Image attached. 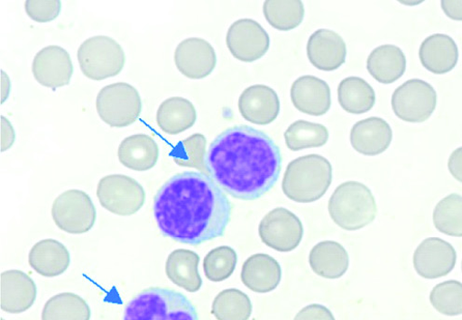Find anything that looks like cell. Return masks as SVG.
<instances>
[{
  "label": "cell",
  "mask_w": 462,
  "mask_h": 320,
  "mask_svg": "<svg viewBox=\"0 0 462 320\" xmlns=\"http://www.w3.org/2000/svg\"><path fill=\"white\" fill-rule=\"evenodd\" d=\"M233 206L207 174L184 171L171 178L157 192L153 214L162 235L198 246L223 237Z\"/></svg>",
  "instance_id": "6da1fadb"
},
{
  "label": "cell",
  "mask_w": 462,
  "mask_h": 320,
  "mask_svg": "<svg viewBox=\"0 0 462 320\" xmlns=\"http://www.w3.org/2000/svg\"><path fill=\"white\" fill-rule=\"evenodd\" d=\"M282 161L275 142L246 125L218 134L206 159L209 178L225 193L241 200L258 199L270 192L280 178Z\"/></svg>",
  "instance_id": "7a4b0ae2"
},
{
  "label": "cell",
  "mask_w": 462,
  "mask_h": 320,
  "mask_svg": "<svg viewBox=\"0 0 462 320\" xmlns=\"http://www.w3.org/2000/svg\"><path fill=\"white\" fill-rule=\"evenodd\" d=\"M333 180L330 161L321 155L300 157L286 167L282 182L283 194L297 203H312L322 198Z\"/></svg>",
  "instance_id": "3957f363"
},
{
  "label": "cell",
  "mask_w": 462,
  "mask_h": 320,
  "mask_svg": "<svg viewBox=\"0 0 462 320\" xmlns=\"http://www.w3.org/2000/svg\"><path fill=\"white\" fill-rule=\"evenodd\" d=\"M124 320H199L194 305L178 290L152 287L126 306Z\"/></svg>",
  "instance_id": "277c9868"
},
{
  "label": "cell",
  "mask_w": 462,
  "mask_h": 320,
  "mask_svg": "<svg viewBox=\"0 0 462 320\" xmlns=\"http://www.w3.org/2000/svg\"><path fill=\"white\" fill-rule=\"evenodd\" d=\"M333 222L346 231L360 230L373 223L378 215L377 202L364 184L348 181L339 185L328 201Z\"/></svg>",
  "instance_id": "5b68a950"
},
{
  "label": "cell",
  "mask_w": 462,
  "mask_h": 320,
  "mask_svg": "<svg viewBox=\"0 0 462 320\" xmlns=\"http://www.w3.org/2000/svg\"><path fill=\"white\" fill-rule=\"evenodd\" d=\"M79 69L86 78L104 80L118 76L125 69L126 55L121 44L107 36H95L78 50Z\"/></svg>",
  "instance_id": "8992f818"
},
{
  "label": "cell",
  "mask_w": 462,
  "mask_h": 320,
  "mask_svg": "<svg viewBox=\"0 0 462 320\" xmlns=\"http://www.w3.org/2000/svg\"><path fill=\"white\" fill-rule=\"evenodd\" d=\"M100 119L111 128H125L134 124L142 112L140 94L131 84L117 82L101 89L97 97Z\"/></svg>",
  "instance_id": "52a82bcc"
},
{
  "label": "cell",
  "mask_w": 462,
  "mask_h": 320,
  "mask_svg": "<svg viewBox=\"0 0 462 320\" xmlns=\"http://www.w3.org/2000/svg\"><path fill=\"white\" fill-rule=\"evenodd\" d=\"M97 216L92 198L82 190H67L52 203L51 217L54 224L71 235L90 232L97 222Z\"/></svg>",
  "instance_id": "ba28073f"
},
{
  "label": "cell",
  "mask_w": 462,
  "mask_h": 320,
  "mask_svg": "<svg viewBox=\"0 0 462 320\" xmlns=\"http://www.w3.org/2000/svg\"><path fill=\"white\" fill-rule=\"evenodd\" d=\"M97 195L101 206L119 216L137 214L146 202V191L134 178L125 174H110L97 186Z\"/></svg>",
  "instance_id": "9c48e42d"
},
{
  "label": "cell",
  "mask_w": 462,
  "mask_h": 320,
  "mask_svg": "<svg viewBox=\"0 0 462 320\" xmlns=\"http://www.w3.org/2000/svg\"><path fill=\"white\" fill-rule=\"evenodd\" d=\"M438 104V94L429 82L411 78L403 82L392 96V107L399 119L422 123L430 118Z\"/></svg>",
  "instance_id": "30bf717a"
},
{
  "label": "cell",
  "mask_w": 462,
  "mask_h": 320,
  "mask_svg": "<svg viewBox=\"0 0 462 320\" xmlns=\"http://www.w3.org/2000/svg\"><path fill=\"white\" fill-rule=\"evenodd\" d=\"M304 228L300 219L291 211L279 207L268 213L258 225L260 240L271 249L291 252L302 242Z\"/></svg>",
  "instance_id": "8fae6325"
},
{
  "label": "cell",
  "mask_w": 462,
  "mask_h": 320,
  "mask_svg": "<svg viewBox=\"0 0 462 320\" xmlns=\"http://www.w3.org/2000/svg\"><path fill=\"white\" fill-rule=\"evenodd\" d=\"M226 44L231 54L244 63H253L268 52L271 39L262 24L249 18L236 21L228 28Z\"/></svg>",
  "instance_id": "7c38bea8"
},
{
  "label": "cell",
  "mask_w": 462,
  "mask_h": 320,
  "mask_svg": "<svg viewBox=\"0 0 462 320\" xmlns=\"http://www.w3.org/2000/svg\"><path fill=\"white\" fill-rule=\"evenodd\" d=\"M74 72L71 56L60 46L50 45L34 57L32 73L46 88L57 89L70 83Z\"/></svg>",
  "instance_id": "4fadbf2b"
},
{
  "label": "cell",
  "mask_w": 462,
  "mask_h": 320,
  "mask_svg": "<svg viewBox=\"0 0 462 320\" xmlns=\"http://www.w3.org/2000/svg\"><path fill=\"white\" fill-rule=\"evenodd\" d=\"M173 58L178 70L190 79L209 77L217 63L214 47L208 41L199 38H189L181 41Z\"/></svg>",
  "instance_id": "5bb4252c"
},
{
  "label": "cell",
  "mask_w": 462,
  "mask_h": 320,
  "mask_svg": "<svg viewBox=\"0 0 462 320\" xmlns=\"http://www.w3.org/2000/svg\"><path fill=\"white\" fill-rule=\"evenodd\" d=\"M457 253L454 247L439 238L424 240L413 256L417 273L427 279L448 276L455 268Z\"/></svg>",
  "instance_id": "9a60e30c"
},
{
  "label": "cell",
  "mask_w": 462,
  "mask_h": 320,
  "mask_svg": "<svg viewBox=\"0 0 462 320\" xmlns=\"http://www.w3.org/2000/svg\"><path fill=\"white\" fill-rule=\"evenodd\" d=\"M238 108L248 123L266 126L277 120L281 103L277 93L271 87L256 84L248 87L242 93Z\"/></svg>",
  "instance_id": "2e32d148"
},
{
  "label": "cell",
  "mask_w": 462,
  "mask_h": 320,
  "mask_svg": "<svg viewBox=\"0 0 462 320\" xmlns=\"http://www.w3.org/2000/svg\"><path fill=\"white\" fill-rule=\"evenodd\" d=\"M310 64L318 70L331 72L344 65L346 46L340 35L330 29H318L307 43Z\"/></svg>",
  "instance_id": "e0dca14e"
},
{
  "label": "cell",
  "mask_w": 462,
  "mask_h": 320,
  "mask_svg": "<svg viewBox=\"0 0 462 320\" xmlns=\"http://www.w3.org/2000/svg\"><path fill=\"white\" fill-rule=\"evenodd\" d=\"M0 306L10 314H21L32 308L37 298V285L21 270H7L0 277Z\"/></svg>",
  "instance_id": "ac0fdd59"
},
{
  "label": "cell",
  "mask_w": 462,
  "mask_h": 320,
  "mask_svg": "<svg viewBox=\"0 0 462 320\" xmlns=\"http://www.w3.org/2000/svg\"><path fill=\"white\" fill-rule=\"evenodd\" d=\"M293 105L301 113L321 116L331 107V90L325 80L314 76H302L291 87Z\"/></svg>",
  "instance_id": "d6986e66"
},
{
  "label": "cell",
  "mask_w": 462,
  "mask_h": 320,
  "mask_svg": "<svg viewBox=\"0 0 462 320\" xmlns=\"http://www.w3.org/2000/svg\"><path fill=\"white\" fill-rule=\"evenodd\" d=\"M393 140L390 124L379 116L356 123L351 130L350 141L354 150L365 156H378L385 152Z\"/></svg>",
  "instance_id": "ffe728a7"
},
{
  "label": "cell",
  "mask_w": 462,
  "mask_h": 320,
  "mask_svg": "<svg viewBox=\"0 0 462 320\" xmlns=\"http://www.w3.org/2000/svg\"><path fill=\"white\" fill-rule=\"evenodd\" d=\"M241 279L245 287L256 294H269L282 280L279 261L266 253H255L245 261Z\"/></svg>",
  "instance_id": "44dd1931"
},
{
  "label": "cell",
  "mask_w": 462,
  "mask_h": 320,
  "mask_svg": "<svg viewBox=\"0 0 462 320\" xmlns=\"http://www.w3.org/2000/svg\"><path fill=\"white\" fill-rule=\"evenodd\" d=\"M28 263L42 277H60L70 266V253L60 242L47 239L37 242L29 251Z\"/></svg>",
  "instance_id": "7402d4cb"
},
{
  "label": "cell",
  "mask_w": 462,
  "mask_h": 320,
  "mask_svg": "<svg viewBox=\"0 0 462 320\" xmlns=\"http://www.w3.org/2000/svg\"><path fill=\"white\" fill-rule=\"evenodd\" d=\"M420 59L423 67L435 74L451 71L458 60V48L452 37L447 34H432L420 44Z\"/></svg>",
  "instance_id": "603a6c76"
},
{
  "label": "cell",
  "mask_w": 462,
  "mask_h": 320,
  "mask_svg": "<svg viewBox=\"0 0 462 320\" xmlns=\"http://www.w3.org/2000/svg\"><path fill=\"white\" fill-rule=\"evenodd\" d=\"M311 270L328 279L342 278L350 267V257L338 242L326 241L317 243L309 255Z\"/></svg>",
  "instance_id": "cb8c5ba5"
},
{
  "label": "cell",
  "mask_w": 462,
  "mask_h": 320,
  "mask_svg": "<svg viewBox=\"0 0 462 320\" xmlns=\"http://www.w3.org/2000/svg\"><path fill=\"white\" fill-rule=\"evenodd\" d=\"M160 149L156 141L147 134L137 133L126 137L118 150L120 162L135 171L153 169L159 160Z\"/></svg>",
  "instance_id": "d4e9b609"
},
{
  "label": "cell",
  "mask_w": 462,
  "mask_h": 320,
  "mask_svg": "<svg viewBox=\"0 0 462 320\" xmlns=\"http://www.w3.org/2000/svg\"><path fill=\"white\" fill-rule=\"evenodd\" d=\"M366 69L375 80L383 84L393 83L406 72L407 58L398 46L383 44L370 52Z\"/></svg>",
  "instance_id": "484cf974"
},
{
  "label": "cell",
  "mask_w": 462,
  "mask_h": 320,
  "mask_svg": "<svg viewBox=\"0 0 462 320\" xmlns=\"http://www.w3.org/2000/svg\"><path fill=\"white\" fill-rule=\"evenodd\" d=\"M199 263V256L195 251L186 249L173 251L166 260V276L188 293H197L202 286Z\"/></svg>",
  "instance_id": "4316f807"
},
{
  "label": "cell",
  "mask_w": 462,
  "mask_h": 320,
  "mask_svg": "<svg viewBox=\"0 0 462 320\" xmlns=\"http://www.w3.org/2000/svg\"><path fill=\"white\" fill-rule=\"evenodd\" d=\"M197 121L194 105L183 97H171L163 101L157 111L159 128L170 135H178L193 127Z\"/></svg>",
  "instance_id": "83f0119b"
},
{
  "label": "cell",
  "mask_w": 462,
  "mask_h": 320,
  "mask_svg": "<svg viewBox=\"0 0 462 320\" xmlns=\"http://www.w3.org/2000/svg\"><path fill=\"white\" fill-rule=\"evenodd\" d=\"M337 100L346 113L360 114L374 107L375 93L373 87L364 78L349 77L340 81Z\"/></svg>",
  "instance_id": "f1b7e54d"
},
{
  "label": "cell",
  "mask_w": 462,
  "mask_h": 320,
  "mask_svg": "<svg viewBox=\"0 0 462 320\" xmlns=\"http://www.w3.org/2000/svg\"><path fill=\"white\" fill-rule=\"evenodd\" d=\"M91 315V308L82 297L73 293H63L47 301L42 320H90Z\"/></svg>",
  "instance_id": "f546056e"
},
{
  "label": "cell",
  "mask_w": 462,
  "mask_h": 320,
  "mask_svg": "<svg viewBox=\"0 0 462 320\" xmlns=\"http://www.w3.org/2000/svg\"><path fill=\"white\" fill-rule=\"evenodd\" d=\"M283 136L286 147L297 152L324 147L328 142L329 132L323 124L298 121L287 128Z\"/></svg>",
  "instance_id": "4dcf8cb0"
},
{
  "label": "cell",
  "mask_w": 462,
  "mask_h": 320,
  "mask_svg": "<svg viewBox=\"0 0 462 320\" xmlns=\"http://www.w3.org/2000/svg\"><path fill=\"white\" fill-rule=\"evenodd\" d=\"M263 14L268 23L279 32H291L305 17L301 0H266Z\"/></svg>",
  "instance_id": "1f68e13d"
},
{
  "label": "cell",
  "mask_w": 462,
  "mask_h": 320,
  "mask_svg": "<svg viewBox=\"0 0 462 320\" xmlns=\"http://www.w3.org/2000/svg\"><path fill=\"white\" fill-rule=\"evenodd\" d=\"M252 312L249 297L238 288L222 290L212 305V314L217 320H249Z\"/></svg>",
  "instance_id": "d6a6232c"
},
{
  "label": "cell",
  "mask_w": 462,
  "mask_h": 320,
  "mask_svg": "<svg viewBox=\"0 0 462 320\" xmlns=\"http://www.w3.org/2000/svg\"><path fill=\"white\" fill-rule=\"evenodd\" d=\"M432 219L443 234L462 238V196L452 193L441 199L433 211Z\"/></svg>",
  "instance_id": "836d02e7"
},
{
  "label": "cell",
  "mask_w": 462,
  "mask_h": 320,
  "mask_svg": "<svg viewBox=\"0 0 462 320\" xmlns=\"http://www.w3.org/2000/svg\"><path fill=\"white\" fill-rule=\"evenodd\" d=\"M207 145L208 140L204 134H192L177 145L171 152V158L180 167L196 169L208 176Z\"/></svg>",
  "instance_id": "e575fe53"
},
{
  "label": "cell",
  "mask_w": 462,
  "mask_h": 320,
  "mask_svg": "<svg viewBox=\"0 0 462 320\" xmlns=\"http://www.w3.org/2000/svg\"><path fill=\"white\" fill-rule=\"evenodd\" d=\"M238 255L229 246H220L210 251L204 260L206 277L213 282H222L236 271Z\"/></svg>",
  "instance_id": "d590c367"
},
{
  "label": "cell",
  "mask_w": 462,
  "mask_h": 320,
  "mask_svg": "<svg viewBox=\"0 0 462 320\" xmlns=\"http://www.w3.org/2000/svg\"><path fill=\"white\" fill-rule=\"evenodd\" d=\"M430 302L445 315H462V283L448 280L437 285L430 292Z\"/></svg>",
  "instance_id": "8d00e7d4"
},
{
  "label": "cell",
  "mask_w": 462,
  "mask_h": 320,
  "mask_svg": "<svg viewBox=\"0 0 462 320\" xmlns=\"http://www.w3.org/2000/svg\"><path fill=\"white\" fill-rule=\"evenodd\" d=\"M62 4L60 0H26L24 10L29 18L38 23H48L60 16Z\"/></svg>",
  "instance_id": "74e56055"
},
{
  "label": "cell",
  "mask_w": 462,
  "mask_h": 320,
  "mask_svg": "<svg viewBox=\"0 0 462 320\" xmlns=\"http://www.w3.org/2000/svg\"><path fill=\"white\" fill-rule=\"evenodd\" d=\"M294 320H336V318L327 306L312 304L302 308Z\"/></svg>",
  "instance_id": "f35d334b"
},
{
  "label": "cell",
  "mask_w": 462,
  "mask_h": 320,
  "mask_svg": "<svg viewBox=\"0 0 462 320\" xmlns=\"http://www.w3.org/2000/svg\"><path fill=\"white\" fill-rule=\"evenodd\" d=\"M0 126H2V152H5L14 143L15 132L11 122L4 115L0 118Z\"/></svg>",
  "instance_id": "ab89813d"
},
{
  "label": "cell",
  "mask_w": 462,
  "mask_h": 320,
  "mask_svg": "<svg viewBox=\"0 0 462 320\" xmlns=\"http://www.w3.org/2000/svg\"><path fill=\"white\" fill-rule=\"evenodd\" d=\"M448 169L452 177L462 183V147L451 153L448 160Z\"/></svg>",
  "instance_id": "60d3db41"
},
{
  "label": "cell",
  "mask_w": 462,
  "mask_h": 320,
  "mask_svg": "<svg viewBox=\"0 0 462 320\" xmlns=\"http://www.w3.org/2000/svg\"><path fill=\"white\" fill-rule=\"evenodd\" d=\"M441 6L449 18L462 21V0H442Z\"/></svg>",
  "instance_id": "b9f144b4"
},
{
  "label": "cell",
  "mask_w": 462,
  "mask_h": 320,
  "mask_svg": "<svg viewBox=\"0 0 462 320\" xmlns=\"http://www.w3.org/2000/svg\"><path fill=\"white\" fill-rule=\"evenodd\" d=\"M11 92V80L8 75L2 71V105L8 99Z\"/></svg>",
  "instance_id": "7bdbcfd3"
},
{
  "label": "cell",
  "mask_w": 462,
  "mask_h": 320,
  "mask_svg": "<svg viewBox=\"0 0 462 320\" xmlns=\"http://www.w3.org/2000/svg\"><path fill=\"white\" fill-rule=\"evenodd\" d=\"M402 4L403 5H420L421 4L422 2H419V0H417V2H407V0H404V2H401Z\"/></svg>",
  "instance_id": "ee69618b"
},
{
  "label": "cell",
  "mask_w": 462,
  "mask_h": 320,
  "mask_svg": "<svg viewBox=\"0 0 462 320\" xmlns=\"http://www.w3.org/2000/svg\"><path fill=\"white\" fill-rule=\"evenodd\" d=\"M2 320H5V319H2Z\"/></svg>",
  "instance_id": "f6af8a7d"
},
{
  "label": "cell",
  "mask_w": 462,
  "mask_h": 320,
  "mask_svg": "<svg viewBox=\"0 0 462 320\" xmlns=\"http://www.w3.org/2000/svg\"><path fill=\"white\" fill-rule=\"evenodd\" d=\"M461 269H462V266H461Z\"/></svg>",
  "instance_id": "bcb514c9"
}]
</instances>
